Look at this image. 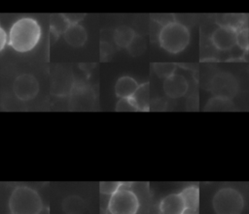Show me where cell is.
<instances>
[{"label": "cell", "instance_id": "obj_1", "mask_svg": "<svg viewBox=\"0 0 249 214\" xmlns=\"http://www.w3.org/2000/svg\"><path fill=\"white\" fill-rule=\"evenodd\" d=\"M41 33V27L35 19L20 18L11 27L9 45L18 52L30 51L39 43Z\"/></svg>", "mask_w": 249, "mask_h": 214}, {"label": "cell", "instance_id": "obj_2", "mask_svg": "<svg viewBox=\"0 0 249 214\" xmlns=\"http://www.w3.org/2000/svg\"><path fill=\"white\" fill-rule=\"evenodd\" d=\"M44 204L40 194L26 185L13 189L8 199L10 214H40Z\"/></svg>", "mask_w": 249, "mask_h": 214}, {"label": "cell", "instance_id": "obj_3", "mask_svg": "<svg viewBox=\"0 0 249 214\" xmlns=\"http://www.w3.org/2000/svg\"><path fill=\"white\" fill-rule=\"evenodd\" d=\"M190 39L191 35L187 26L175 20L161 26L158 35L160 47L172 54L183 51L188 46Z\"/></svg>", "mask_w": 249, "mask_h": 214}, {"label": "cell", "instance_id": "obj_4", "mask_svg": "<svg viewBox=\"0 0 249 214\" xmlns=\"http://www.w3.org/2000/svg\"><path fill=\"white\" fill-rule=\"evenodd\" d=\"M212 207L216 214H241L244 208V199L236 189L223 187L214 194Z\"/></svg>", "mask_w": 249, "mask_h": 214}, {"label": "cell", "instance_id": "obj_5", "mask_svg": "<svg viewBox=\"0 0 249 214\" xmlns=\"http://www.w3.org/2000/svg\"><path fill=\"white\" fill-rule=\"evenodd\" d=\"M140 208V201L137 195L130 189L121 188L110 196L107 210L109 214H137Z\"/></svg>", "mask_w": 249, "mask_h": 214}, {"label": "cell", "instance_id": "obj_6", "mask_svg": "<svg viewBox=\"0 0 249 214\" xmlns=\"http://www.w3.org/2000/svg\"><path fill=\"white\" fill-rule=\"evenodd\" d=\"M39 90V81L30 74H21L18 76L13 82L14 95L21 102H29L35 99Z\"/></svg>", "mask_w": 249, "mask_h": 214}, {"label": "cell", "instance_id": "obj_7", "mask_svg": "<svg viewBox=\"0 0 249 214\" xmlns=\"http://www.w3.org/2000/svg\"><path fill=\"white\" fill-rule=\"evenodd\" d=\"M212 46L221 51L232 49L236 46V31L231 28L218 26L210 36Z\"/></svg>", "mask_w": 249, "mask_h": 214}, {"label": "cell", "instance_id": "obj_8", "mask_svg": "<svg viewBox=\"0 0 249 214\" xmlns=\"http://www.w3.org/2000/svg\"><path fill=\"white\" fill-rule=\"evenodd\" d=\"M236 81L234 77L230 74H219L213 79L212 91L215 93V96L231 99L236 93Z\"/></svg>", "mask_w": 249, "mask_h": 214}, {"label": "cell", "instance_id": "obj_9", "mask_svg": "<svg viewBox=\"0 0 249 214\" xmlns=\"http://www.w3.org/2000/svg\"><path fill=\"white\" fill-rule=\"evenodd\" d=\"M188 81L185 76L179 74H173L164 78L163 91L171 99H179L188 91Z\"/></svg>", "mask_w": 249, "mask_h": 214}, {"label": "cell", "instance_id": "obj_10", "mask_svg": "<svg viewBox=\"0 0 249 214\" xmlns=\"http://www.w3.org/2000/svg\"><path fill=\"white\" fill-rule=\"evenodd\" d=\"M160 214H182L186 208L179 193L165 196L159 204Z\"/></svg>", "mask_w": 249, "mask_h": 214}, {"label": "cell", "instance_id": "obj_11", "mask_svg": "<svg viewBox=\"0 0 249 214\" xmlns=\"http://www.w3.org/2000/svg\"><path fill=\"white\" fill-rule=\"evenodd\" d=\"M63 35L66 43L72 47L83 46L88 39V33L86 29L78 23L70 24Z\"/></svg>", "mask_w": 249, "mask_h": 214}, {"label": "cell", "instance_id": "obj_12", "mask_svg": "<svg viewBox=\"0 0 249 214\" xmlns=\"http://www.w3.org/2000/svg\"><path fill=\"white\" fill-rule=\"evenodd\" d=\"M216 23L219 26L239 30L247 24V15L244 14H223L216 15Z\"/></svg>", "mask_w": 249, "mask_h": 214}, {"label": "cell", "instance_id": "obj_13", "mask_svg": "<svg viewBox=\"0 0 249 214\" xmlns=\"http://www.w3.org/2000/svg\"><path fill=\"white\" fill-rule=\"evenodd\" d=\"M138 82L129 76H123L115 83V93L121 98H131L138 87Z\"/></svg>", "mask_w": 249, "mask_h": 214}, {"label": "cell", "instance_id": "obj_14", "mask_svg": "<svg viewBox=\"0 0 249 214\" xmlns=\"http://www.w3.org/2000/svg\"><path fill=\"white\" fill-rule=\"evenodd\" d=\"M135 107L139 111H148L150 109V85L149 82L138 85L136 91L130 98Z\"/></svg>", "mask_w": 249, "mask_h": 214}, {"label": "cell", "instance_id": "obj_15", "mask_svg": "<svg viewBox=\"0 0 249 214\" xmlns=\"http://www.w3.org/2000/svg\"><path fill=\"white\" fill-rule=\"evenodd\" d=\"M186 210L196 212L199 205V189L196 185L185 187L180 193Z\"/></svg>", "mask_w": 249, "mask_h": 214}, {"label": "cell", "instance_id": "obj_16", "mask_svg": "<svg viewBox=\"0 0 249 214\" xmlns=\"http://www.w3.org/2000/svg\"><path fill=\"white\" fill-rule=\"evenodd\" d=\"M61 208L65 214H83L86 210V202L80 196L70 195L62 200Z\"/></svg>", "mask_w": 249, "mask_h": 214}, {"label": "cell", "instance_id": "obj_17", "mask_svg": "<svg viewBox=\"0 0 249 214\" xmlns=\"http://www.w3.org/2000/svg\"><path fill=\"white\" fill-rule=\"evenodd\" d=\"M135 36L134 30L126 25L118 26L113 33L115 44L121 48H126Z\"/></svg>", "mask_w": 249, "mask_h": 214}, {"label": "cell", "instance_id": "obj_18", "mask_svg": "<svg viewBox=\"0 0 249 214\" xmlns=\"http://www.w3.org/2000/svg\"><path fill=\"white\" fill-rule=\"evenodd\" d=\"M234 109V105L231 99L214 96L205 105V110L208 111H225Z\"/></svg>", "mask_w": 249, "mask_h": 214}, {"label": "cell", "instance_id": "obj_19", "mask_svg": "<svg viewBox=\"0 0 249 214\" xmlns=\"http://www.w3.org/2000/svg\"><path fill=\"white\" fill-rule=\"evenodd\" d=\"M70 24L64 15H54L51 17V29L56 35L64 33Z\"/></svg>", "mask_w": 249, "mask_h": 214}, {"label": "cell", "instance_id": "obj_20", "mask_svg": "<svg viewBox=\"0 0 249 214\" xmlns=\"http://www.w3.org/2000/svg\"><path fill=\"white\" fill-rule=\"evenodd\" d=\"M153 70L159 77L166 78L175 74L176 65L173 63H154Z\"/></svg>", "mask_w": 249, "mask_h": 214}, {"label": "cell", "instance_id": "obj_21", "mask_svg": "<svg viewBox=\"0 0 249 214\" xmlns=\"http://www.w3.org/2000/svg\"><path fill=\"white\" fill-rule=\"evenodd\" d=\"M126 48L131 55L138 56L142 54L146 49V40L142 36L135 34L133 40Z\"/></svg>", "mask_w": 249, "mask_h": 214}, {"label": "cell", "instance_id": "obj_22", "mask_svg": "<svg viewBox=\"0 0 249 214\" xmlns=\"http://www.w3.org/2000/svg\"><path fill=\"white\" fill-rule=\"evenodd\" d=\"M236 46L243 51L249 48V30L248 27H242L236 31Z\"/></svg>", "mask_w": 249, "mask_h": 214}, {"label": "cell", "instance_id": "obj_23", "mask_svg": "<svg viewBox=\"0 0 249 214\" xmlns=\"http://www.w3.org/2000/svg\"><path fill=\"white\" fill-rule=\"evenodd\" d=\"M123 182L117 181H102L99 183V192L103 195L111 196L122 186Z\"/></svg>", "mask_w": 249, "mask_h": 214}, {"label": "cell", "instance_id": "obj_24", "mask_svg": "<svg viewBox=\"0 0 249 214\" xmlns=\"http://www.w3.org/2000/svg\"><path fill=\"white\" fill-rule=\"evenodd\" d=\"M117 111H137L130 98H121L116 105Z\"/></svg>", "mask_w": 249, "mask_h": 214}, {"label": "cell", "instance_id": "obj_25", "mask_svg": "<svg viewBox=\"0 0 249 214\" xmlns=\"http://www.w3.org/2000/svg\"><path fill=\"white\" fill-rule=\"evenodd\" d=\"M182 214H196V212H193V211H190V210H185Z\"/></svg>", "mask_w": 249, "mask_h": 214}, {"label": "cell", "instance_id": "obj_26", "mask_svg": "<svg viewBox=\"0 0 249 214\" xmlns=\"http://www.w3.org/2000/svg\"><path fill=\"white\" fill-rule=\"evenodd\" d=\"M247 191H248V195H249V184H248V186H247Z\"/></svg>", "mask_w": 249, "mask_h": 214}]
</instances>
